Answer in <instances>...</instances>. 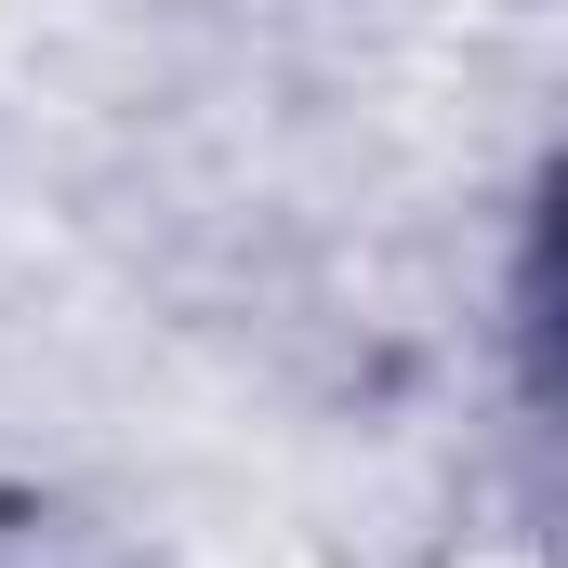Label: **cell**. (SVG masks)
<instances>
[{
    "instance_id": "obj_1",
    "label": "cell",
    "mask_w": 568,
    "mask_h": 568,
    "mask_svg": "<svg viewBox=\"0 0 568 568\" xmlns=\"http://www.w3.org/2000/svg\"><path fill=\"white\" fill-rule=\"evenodd\" d=\"M542 317L568 331V172H556V199H542Z\"/></svg>"
}]
</instances>
